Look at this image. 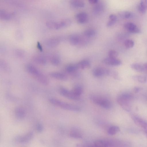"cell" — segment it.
<instances>
[{"label": "cell", "instance_id": "cb8c5ba5", "mask_svg": "<svg viewBox=\"0 0 147 147\" xmlns=\"http://www.w3.org/2000/svg\"><path fill=\"white\" fill-rule=\"evenodd\" d=\"M33 59L34 61L38 64L44 65L46 63V60L43 57L39 55H36L34 57Z\"/></svg>", "mask_w": 147, "mask_h": 147}, {"label": "cell", "instance_id": "74e56055", "mask_svg": "<svg viewBox=\"0 0 147 147\" xmlns=\"http://www.w3.org/2000/svg\"><path fill=\"white\" fill-rule=\"evenodd\" d=\"M142 89V88L140 87L136 86L134 88V90L135 93H137L140 92Z\"/></svg>", "mask_w": 147, "mask_h": 147}, {"label": "cell", "instance_id": "8fae6325", "mask_svg": "<svg viewBox=\"0 0 147 147\" xmlns=\"http://www.w3.org/2000/svg\"><path fill=\"white\" fill-rule=\"evenodd\" d=\"M14 112L16 116L20 119H23L26 116L25 111L22 107H17L15 109Z\"/></svg>", "mask_w": 147, "mask_h": 147}, {"label": "cell", "instance_id": "52a82bcc", "mask_svg": "<svg viewBox=\"0 0 147 147\" xmlns=\"http://www.w3.org/2000/svg\"><path fill=\"white\" fill-rule=\"evenodd\" d=\"M102 61L105 64L110 66H117L121 65L122 64L121 61L116 58L109 57L104 59Z\"/></svg>", "mask_w": 147, "mask_h": 147}, {"label": "cell", "instance_id": "836d02e7", "mask_svg": "<svg viewBox=\"0 0 147 147\" xmlns=\"http://www.w3.org/2000/svg\"><path fill=\"white\" fill-rule=\"evenodd\" d=\"M51 61L53 65H58L60 63V60L58 57L54 56L51 58Z\"/></svg>", "mask_w": 147, "mask_h": 147}, {"label": "cell", "instance_id": "f1b7e54d", "mask_svg": "<svg viewBox=\"0 0 147 147\" xmlns=\"http://www.w3.org/2000/svg\"><path fill=\"white\" fill-rule=\"evenodd\" d=\"M72 91L76 95L80 97L83 92V89L81 86L77 85L74 87Z\"/></svg>", "mask_w": 147, "mask_h": 147}, {"label": "cell", "instance_id": "7c38bea8", "mask_svg": "<svg viewBox=\"0 0 147 147\" xmlns=\"http://www.w3.org/2000/svg\"><path fill=\"white\" fill-rule=\"evenodd\" d=\"M76 64L78 69H87L89 68L90 66V61L87 59L82 60Z\"/></svg>", "mask_w": 147, "mask_h": 147}, {"label": "cell", "instance_id": "1f68e13d", "mask_svg": "<svg viewBox=\"0 0 147 147\" xmlns=\"http://www.w3.org/2000/svg\"><path fill=\"white\" fill-rule=\"evenodd\" d=\"M119 16L122 18L128 19L131 18L133 16V13L129 11H124L119 13Z\"/></svg>", "mask_w": 147, "mask_h": 147}, {"label": "cell", "instance_id": "f546056e", "mask_svg": "<svg viewBox=\"0 0 147 147\" xmlns=\"http://www.w3.org/2000/svg\"><path fill=\"white\" fill-rule=\"evenodd\" d=\"M117 18L116 16L114 14H111L109 17V20L108 21L107 26L110 27L113 25L116 22Z\"/></svg>", "mask_w": 147, "mask_h": 147}, {"label": "cell", "instance_id": "7a4b0ae2", "mask_svg": "<svg viewBox=\"0 0 147 147\" xmlns=\"http://www.w3.org/2000/svg\"><path fill=\"white\" fill-rule=\"evenodd\" d=\"M49 102L53 105L67 110L79 112L81 109L80 107L74 105L69 104L55 98L49 99Z\"/></svg>", "mask_w": 147, "mask_h": 147}, {"label": "cell", "instance_id": "ac0fdd59", "mask_svg": "<svg viewBox=\"0 0 147 147\" xmlns=\"http://www.w3.org/2000/svg\"><path fill=\"white\" fill-rule=\"evenodd\" d=\"M131 68L139 72H146L143 64L138 63H134L131 65Z\"/></svg>", "mask_w": 147, "mask_h": 147}, {"label": "cell", "instance_id": "83f0119b", "mask_svg": "<svg viewBox=\"0 0 147 147\" xmlns=\"http://www.w3.org/2000/svg\"><path fill=\"white\" fill-rule=\"evenodd\" d=\"M67 71L70 74H73L78 69L76 64H69L67 66L65 67Z\"/></svg>", "mask_w": 147, "mask_h": 147}, {"label": "cell", "instance_id": "4dcf8cb0", "mask_svg": "<svg viewBox=\"0 0 147 147\" xmlns=\"http://www.w3.org/2000/svg\"><path fill=\"white\" fill-rule=\"evenodd\" d=\"M57 23L58 22L49 21L46 22V25L49 29L57 30Z\"/></svg>", "mask_w": 147, "mask_h": 147}, {"label": "cell", "instance_id": "6da1fadb", "mask_svg": "<svg viewBox=\"0 0 147 147\" xmlns=\"http://www.w3.org/2000/svg\"><path fill=\"white\" fill-rule=\"evenodd\" d=\"M133 98V96L131 94L124 93L117 97V102L124 110L129 112L131 110Z\"/></svg>", "mask_w": 147, "mask_h": 147}, {"label": "cell", "instance_id": "44dd1931", "mask_svg": "<svg viewBox=\"0 0 147 147\" xmlns=\"http://www.w3.org/2000/svg\"><path fill=\"white\" fill-rule=\"evenodd\" d=\"M69 136L72 138L80 139L82 138V134L76 129H72L69 133Z\"/></svg>", "mask_w": 147, "mask_h": 147}, {"label": "cell", "instance_id": "603a6c76", "mask_svg": "<svg viewBox=\"0 0 147 147\" xmlns=\"http://www.w3.org/2000/svg\"><path fill=\"white\" fill-rule=\"evenodd\" d=\"M36 78L38 82L43 85H47L49 83L47 78L41 73Z\"/></svg>", "mask_w": 147, "mask_h": 147}, {"label": "cell", "instance_id": "8d00e7d4", "mask_svg": "<svg viewBox=\"0 0 147 147\" xmlns=\"http://www.w3.org/2000/svg\"><path fill=\"white\" fill-rule=\"evenodd\" d=\"M36 131L39 133L42 132L43 129V127L42 125L39 123L36 124Z\"/></svg>", "mask_w": 147, "mask_h": 147}, {"label": "cell", "instance_id": "d6986e66", "mask_svg": "<svg viewBox=\"0 0 147 147\" xmlns=\"http://www.w3.org/2000/svg\"><path fill=\"white\" fill-rule=\"evenodd\" d=\"M69 41L71 44L74 45H76L80 43L81 39L78 36L76 35H73L70 37Z\"/></svg>", "mask_w": 147, "mask_h": 147}, {"label": "cell", "instance_id": "4316f807", "mask_svg": "<svg viewBox=\"0 0 147 147\" xmlns=\"http://www.w3.org/2000/svg\"><path fill=\"white\" fill-rule=\"evenodd\" d=\"M60 41V40L58 38H53L48 40L47 44L50 47H53L58 44Z\"/></svg>", "mask_w": 147, "mask_h": 147}, {"label": "cell", "instance_id": "d590c367", "mask_svg": "<svg viewBox=\"0 0 147 147\" xmlns=\"http://www.w3.org/2000/svg\"><path fill=\"white\" fill-rule=\"evenodd\" d=\"M109 57L111 58H116L118 56V54L117 52L114 50H110L108 52Z\"/></svg>", "mask_w": 147, "mask_h": 147}, {"label": "cell", "instance_id": "7402d4cb", "mask_svg": "<svg viewBox=\"0 0 147 147\" xmlns=\"http://www.w3.org/2000/svg\"><path fill=\"white\" fill-rule=\"evenodd\" d=\"M147 0H140L138 9L139 11L141 13H145L147 9Z\"/></svg>", "mask_w": 147, "mask_h": 147}, {"label": "cell", "instance_id": "5b68a950", "mask_svg": "<svg viewBox=\"0 0 147 147\" xmlns=\"http://www.w3.org/2000/svg\"><path fill=\"white\" fill-rule=\"evenodd\" d=\"M59 91L62 95L68 98L74 100H79L80 99V96H76L72 91H70L63 87H60Z\"/></svg>", "mask_w": 147, "mask_h": 147}, {"label": "cell", "instance_id": "e575fe53", "mask_svg": "<svg viewBox=\"0 0 147 147\" xmlns=\"http://www.w3.org/2000/svg\"><path fill=\"white\" fill-rule=\"evenodd\" d=\"M134 44V41L131 39H127L124 42L125 46L127 49H130L133 47Z\"/></svg>", "mask_w": 147, "mask_h": 147}, {"label": "cell", "instance_id": "ab89813d", "mask_svg": "<svg viewBox=\"0 0 147 147\" xmlns=\"http://www.w3.org/2000/svg\"><path fill=\"white\" fill-rule=\"evenodd\" d=\"M98 1V0H88V2L91 4H95Z\"/></svg>", "mask_w": 147, "mask_h": 147}, {"label": "cell", "instance_id": "30bf717a", "mask_svg": "<svg viewBox=\"0 0 147 147\" xmlns=\"http://www.w3.org/2000/svg\"><path fill=\"white\" fill-rule=\"evenodd\" d=\"M77 22L83 24L87 22L88 19L87 14L84 12H81L77 13L75 16Z\"/></svg>", "mask_w": 147, "mask_h": 147}, {"label": "cell", "instance_id": "8992f818", "mask_svg": "<svg viewBox=\"0 0 147 147\" xmlns=\"http://www.w3.org/2000/svg\"><path fill=\"white\" fill-rule=\"evenodd\" d=\"M109 70L104 67H98L94 69L92 71L93 75L96 77H100L104 75H110L111 73Z\"/></svg>", "mask_w": 147, "mask_h": 147}, {"label": "cell", "instance_id": "3957f363", "mask_svg": "<svg viewBox=\"0 0 147 147\" xmlns=\"http://www.w3.org/2000/svg\"><path fill=\"white\" fill-rule=\"evenodd\" d=\"M91 100L95 104L105 109H110L112 107V104L108 99L96 95L90 96Z\"/></svg>", "mask_w": 147, "mask_h": 147}, {"label": "cell", "instance_id": "277c9868", "mask_svg": "<svg viewBox=\"0 0 147 147\" xmlns=\"http://www.w3.org/2000/svg\"><path fill=\"white\" fill-rule=\"evenodd\" d=\"M33 133L32 131H29L25 134L16 136L14 138L13 140L17 143H26L30 141L33 138Z\"/></svg>", "mask_w": 147, "mask_h": 147}, {"label": "cell", "instance_id": "ffe728a7", "mask_svg": "<svg viewBox=\"0 0 147 147\" xmlns=\"http://www.w3.org/2000/svg\"><path fill=\"white\" fill-rule=\"evenodd\" d=\"M12 15L8 13L4 10L0 9V20H8L11 18Z\"/></svg>", "mask_w": 147, "mask_h": 147}, {"label": "cell", "instance_id": "5bb4252c", "mask_svg": "<svg viewBox=\"0 0 147 147\" xmlns=\"http://www.w3.org/2000/svg\"><path fill=\"white\" fill-rule=\"evenodd\" d=\"M93 146L96 147L109 146V140H99L95 141L93 144Z\"/></svg>", "mask_w": 147, "mask_h": 147}, {"label": "cell", "instance_id": "ba28073f", "mask_svg": "<svg viewBox=\"0 0 147 147\" xmlns=\"http://www.w3.org/2000/svg\"><path fill=\"white\" fill-rule=\"evenodd\" d=\"M124 27L130 32L138 34L141 32V30L134 23L128 22L124 25Z\"/></svg>", "mask_w": 147, "mask_h": 147}, {"label": "cell", "instance_id": "484cf974", "mask_svg": "<svg viewBox=\"0 0 147 147\" xmlns=\"http://www.w3.org/2000/svg\"><path fill=\"white\" fill-rule=\"evenodd\" d=\"M133 79L139 82L144 83L146 81V77L143 75H134L132 77Z\"/></svg>", "mask_w": 147, "mask_h": 147}, {"label": "cell", "instance_id": "d6a6232c", "mask_svg": "<svg viewBox=\"0 0 147 147\" xmlns=\"http://www.w3.org/2000/svg\"><path fill=\"white\" fill-rule=\"evenodd\" d=\"M96 33L95 30L92 29H89L86 30L84 32V35L88 37H90L94 36Z\"/></svg>", "mask_w": 147, "mask_h": 147}, {"label": "cell", "instance_id": "e0dca14e", "mask_svg": "<svg viewBox=\"0 0 147 147\" xmlns=\"http://www.w3.org/2000/svg\"><path fill=\"white\" fill-rule=\"evenodd\" d=\"M69 3L71 5L76 8H82L85 6L84 2L81 0H70Z\"/></svg>", "mask_w": 147, "mask_h": 147}, {"label": "cell", "instance_id": "4fadbf2b", "mask_svg": "<svg viewBox=\"0 0 147 147\" xmlns=\"http://www.w3.org/2000/svg\"><path fill=\"white\" fill-rule=\"evenodd\" d=\"M50 76L53 78L62 80H65L67 79V76L64 74L59 72L51 73Z\"/></svg>", "mask_w": 147, "mask_h": 147}, {"label": "cell", "instance_id": "9c48e42d", "mask_svg": "<svg viewBox=\"0 0 147 147\" xmlns=\"http://www.w3.org/2000/svg\"><path fill=\"white\" fill-rule=\"evenodd\" d=\"M131 118L136 124L141 127L145 131H146L147 123L145 120L135 115H132Z\"/></svg>", "mask_w": 147, "mask_h": 147}, {"label": "cell", "instance_id": "2e32d148", "mask_svg": "<svg viewBox=\"0 0 147 147\" xmlns=\"http://www.w3.org/2000/svg\"><path fill=\"white\" fill-rule=\"evenodd\" d=\"M26 68L28 71L35 77L40 73L39 70L32 65H29L27 66Z\"/></svg>", "mask_w": 147, "mask_h": 147}, {"label": "cell", "instance_id": "d4e9b609", "mask_svg": "<svg viewBox=\"0 0 147 147\" xmlns=\"http://www.w3.org/2000/svg\"><path fill=\"white\" fill-rule=\"evenodd\" d=\"M120 130L119 127L116 125H112L109 127L108 129L107 132L110 135H113L118 133Z\"/></svg>", "mask_w": 147, "mask_h": 147}, {"label": "cell", "instance_id": "9a60e30c", "mask_svg": "<svg viewBox=\"0 0 147 147\" xmlns=\"http://www.w3.org/2000/svg\"><path fill=\"white\" fill-rule=\"evenodd\" d=\"M71 23V21L70 19H64L60 22H58L57 29L68 26Z\"/></svg>", "mask_w": 147, "mask_h": 147}, {"label": "cell", "instance_id": "f35d334b", "mask_svg": "<svg viewBox=\"0 0 147 147\" xmlns=\"http://www.w3.org/2000/svg\"><path fill=\"white\" fill-rule=\"evenodd\" d=\"M37 47L38 49L40 51H42V47L40 43L39 42H38L37 43Z\"/></svg>", "mask_w": 147, "mask_h": 147}]
</instances>
